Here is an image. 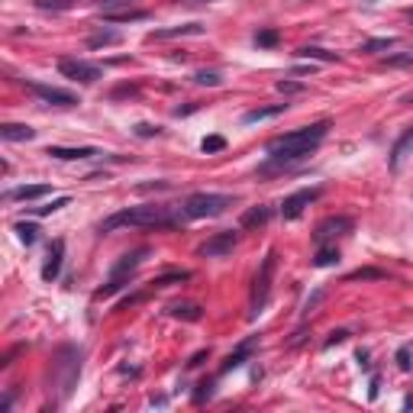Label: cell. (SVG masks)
Here are the masks:
<instances>
[{"label": "cell", "mask_w": 413, "mask_h": 413, "mask_svg": "<svg viewBox=\"0 0 413 413\" xmlns=\"http://www.w3.org/2000/svg\"><path fill=\"white\" fill-rule=\"evenodd\" d=\"M326 133H329V123L326 119H320V123H310V126H300L294 129V133H285V136H278L268 142V165H262L258 171L262 175H268V171H275V168H287L291 162H300L304 155H310L320 142L326 139Z\"/></svg>", "instance_id": "cell-1"}, {"label": "cell", "mask_w": 413, "mask_h": 413, "mask_svg": "<svg viewBox=\"0 0 413 413\" xmlns=\"http://www.w3.org/2000/svg\"><path fill=\"white\" fill-rule=\"evenodd\" d=\"M184 223L181 220V210L175 206H165V204H142V206H126L113 217H107L100 223V233H117V229H126V227H136V229H168V227H177Z\"/></svg>", "instance_id": "cell-2"}, {"label": "cell", "mask_w": 413, "mask_h": 413, "mask_svg": "<svg viewBox=\"0 0 413 413\" xmlns=\"http://www.w3.org/2000/svg\"><path fill=\"white\" fill-rule=\"evenodd\" d=\"M229 206H233V197L229 194H210V191H200V194L187 197L177 210H181V220H213V217H223Z\"/></svg>", "instance_id": "cell-3"}, {"label": "cell", "mask_w": 413, "mask_h": 413, "mask_svg": "<svg viewBox=\"0 0 413 413\" xmlns=\"http://www.w3.org/2000/svg\"><path fill=\"white\" fill-rule=\"evenodd\" d=\"M78 378H81V349L78 345H61L55 362H52V384L59 387L61 397H68L75 391Z\"/></svg>", "instance_id": "cell-4"}, {"label": "cell", "mask_w": 413, "mask_h": 413, "mask_svg": "<svg viewBox=\"0 0 413 413\" xmlns=\"http://www.w3.org/2000/svg\"><path fill=\"white\" fill-rule=\"evenodd\" d=\"M148 256V249H133V252H126V256L119 258L117 265L110 268V278H107V285L97 287V300H104V297H113L117 291H123V287L129 285V278L136 275V268L142 265V258Z\"/></svg>", "instance_id": "cell-5"}, {"label": "cell", "mask_w": 413, "mask_h": 413, "mask_svg": "<svg viewBox=\"0 0 413 413\" xmlns=\"http://www.w3.org/2000/svg\"><path fill=\"white\" fill-rule=\"evenodd\" d=\"M275 268H278V252H268L262 268H258L256 281H252V294H249V314L256 316L265 310L268 297H271V281H275Z\"/></svg>", "instance_id": "cell-6"}, {"label": "cell", "mask_w": 413, "mask_h": 413, "mask_svg": "<svg viewBox=\"0 0 413 413\" xmlns=\"http://www.w3.org/2000/svg\"><path fill=\"white\" fill-rule=\"evenodd\" d=\"M59 71H61V78L78 81V84H94V81L104 78V68L94 65V61H84V59H61Z\"/></svg>", "instance_id": "cell-7"}, {"label": "cell", "mask_w": 413, "mask_h": 413, "mask_svg": "<svg viewBox=\"0 0 413 413\" xmlns=\"http://www.w3.org/2000/svg\"><path fill=\"white\" fill-rule=\"evenodd\" d=\"M239 242V233L236 229H223V233H213V236L206 239L204 246L197 249V256L200 258H220V256H229Z\"/></svg>", "instance_id": "cell-8"}, {"label": "cell", "mask_w": 413, "mask_h": 413, "mask_svg": "<svg viewBox=\"0 0 413 413\" xmlns=\"http://www.w3.org/2000/svg\"><path fill=\"white\" fill-rule=\"evenodd\" d=\"M352 217H326L320 227H316L314 233V242L316 246H326V242H336L339 236H345V233H352Z\"/></svg>", "instance_id": "cell-9"}, {"label": "cell", "mask_w": 413, "mask_h": 413, "mask_svg": "<svg viewBox=\"0 0 413 413\" xmlns=\"http://www.w3.org/2000/svg\"><path fill=\"white\" fill-rule=\"evenodd\" d=\"M320 194H323V187H304V191H294L291 197H285V204H281V217H285V220H297Z\"/></svg>", "instance_id": "cell-10"}, {"label": "cell", "mask_w": 413, "mask_h": 413, "mask_svg": "<svg viewBox=\"0 0 413 413\" xmlns=\"http://www.w3.org/2000/svg\"><path fill=\"white\" fill-rule=\"evenodd\" d=\"M26 88H30L42 104H52V107H75V104H78V97H75L71 90L52 88V84H36V81H32V84H26Z\"/></svg>", "instance_id": "cell-11"}, {"label": "cell", "mask_w": 413, "mask_h": 413, "mask_svg": "<svg viewBox=\"0 0 413 413\" xmlns=\"http://www.w3.org/2000/svg\"><path fill=\"white\" fill-rule=\"evenodd\" d=\"M61 258H65V242L61 239H55L49 246V256H46V265H42V278L46 281H55L61 271Z\"/></svg>", "instance_id": "cell-12"}, {"label": "cell", "mask_w": 413, "mask_h": 413, "mask_svg": "<svg viewBox=\"0 0 413 413\" xmlns=\"http://www.w3.org/2000/svg\"><path fill=\"white\" fill-rule=\"evenodd\" d=\"M407 155H413V126L403 133L397 142H394V148H391V158H387V165H391V171H397V168L403 165V158Z\"/></svg>", "instance_id": "cell-13"}, {"label": "cell", "mask_w": 413, "mask_h": 413, "mask_svg": "<svg viewBox=\"0 0 413 413\" xmlns=\"http://www.w3.org/2000/svg\"><path fill=\"white\" fill-rule=\"evenodd\" d=\"M204 26L200 23H184V26H171V30H155L148 32L146 42H162V39H175V36H200Z\"/></svg>", "instance_id": "cell-14"}, {"label": "cell", "mask_w": 413, "mask_h": 413, "mask_svg": "<svg viewBox=\"0 0 413 413\" xmlns=\"http://www.w3.org/2000/svg\"><path fill=\"white\" fill-rule=\"evenodd\" d=\"M46 155L52 158H61V162H75V158H97L100 152L90 146H78V148H65V146H49L46 148Z\"/></svg>", "instance_id": "cell-15"}, {"label": "cell", "mask_w": 413, "mask_h": 413, "mask_svg": "<svg viewBox=\"0 0 413 413\" xmlns=\"http://www.w3.org/2000/svg\"><path fill=\"white\" fill-rule=\"evenodd\" d=\"M52 187L49 184H23V187H13V191H7L3 194V200H39V197H46Z\"/></svg>", "instance_id": "cell-16"}, {"label": "cell", "mask_w": 413, "mask_h": 413, "mask_svg": "<svg viewBox=\"0 0 413 413\" xmlns=\"http://www.w3.org/2000/svg\"><path fill=\"white\" fill-rule=\"evenodd\" d=\"M32 136H36V129L26 123H3L0 126V139H7V142H30Z\"/></svg>", "instance_id": "cell-17"}, {"label": "cell", "mask_w": 413, "mask_h": 413, "mask_svg": "<svg viewBox=\"0 0 413 413\" xmlns=\"http://www.w3.org/2000/svg\"><path fill=\"white\" fill-rule=\"evenodd\" d=\"M256 343H258V336H252V339H246V343L239 345L236 352L229 355L227 362H223V368H220V374H227V372H233V368H239V365L246 362L249 355H252V349H256Z\"/></svg>", "instance_id": "cell-18"}, {"label": "cell", "mask_w": 413, "mask_h": 413, "mask_svg": "<svg viewBox=\"0 0 413 413\" xmlns=\"http://www.w3.org/2000/svg\"><path fill=\"white\" fill-rule=\"evenodd\" d=\"M168 314L175 316V320H187V323H197V320L204 316V307H200V304H171V307H168Z\"/></svg>", "instance_id": "cell-19"}, {"label": "cell", "mask_w": 413, "mask_h": 413, "mask_svg": "<svg viewBox=\"0 0 413 413\" xmlns=\"http://www.w3.org/2000/svg\"><path fill=\"white\" fill-rule=\"evenodd\" d=\"M271 220V206H252L242 213V229H256V227H265Z\"/></svg>", "instance_id": "cell-20"}, {"label": "cell", "mask_w": 413, "mask_h": 413, "mask_svg": "<svg viewBox=\"0 0 413 413\" xmlns=\"http://www.w3.org/2000/svg\"><path fill=\"white\" fill-rule=\"evenodd\" d=\"M285 110H287V104H271V107H256V110H249L246 117H242V123H262V119L281 117Z\"/></svg>", "instance_id": "cell-21"}, {"label": "cell", "mask_w": 413, "mask_h": 413, "mask_svg": "<svg viewBox=\"0 0 413 413\" xmlns=\"http://www.w3.org/2000/svg\"><path fill=\"white\" fill-rule=\"evenodd\" d=\"M339 262V249L336 242H326V246H316V256H314V265L316 268H329Z\"/></svg>", "instance_id": "cell-22"}, {"label": "cell", "mask_w": 413, "mask_h": 413, "mask_svg": "<svg viewBox=\"0 0 413 413\" xmlns=\"http://www.w3.org/2000/svg\"><path fill=\"white\" fill-rule=\"evenodd\" d=\"M119 32H113V30H100V32H94V36H88V49H104V46H119Z\"/></svg>", "instance_id": "cell-23"}, {"label": "cell", "mask_w": 413, "mask_h": 413, "mask_svg": "<svg viewBox=\"0 0 413 413\" xmlns=\"http://www.w3.org/2000/svg\"><path fill=\"white\" fill-rule=\"evenodd\" d=\"M104 17V23H136V20H146L148 13L146 10H117V13H100Z\"/></svg>", "instance_id": "cell-24"}, {"label": "cell", "mask_w": 413, "mask_h": 413, "mask_svg": "<svg viewBox=\"0 0 413 413\" xmlns=\"http://www.w3.org/2000/svg\"><path fill=\"white\" fill-rule=\"evenodd\" d=\"M78 0H32V7L36 10H52V13H65V10H71Z\"/></svg>", "instance_id": "cell-25"}, {"label": "cell", "mask_w": 413, "mask_h": 413, "mask_svg": "<svg viewBox=\"0 0 413 413\" xmlns=\"http://www.w3.org/2000/svg\"><path fill=\"white\" fill-rule=\"evenodd\" d=\"M139 0H97L100 13H117V10H133Z\"/></svg>", "instance_id": "cell-26"}, {"label": "cell", "mask_w": 413, "mask_h": 413, "mask_svg": "<svg viewBox=\"0 0 413 413\" xmlns=\"http://www.w3.org/2000/svg\"><path fill=\"white\" fill-rule=\"evenodd\" d=\"M297 55H300V59H314V61H336L333 52L316 49V46H304V49H297Z\"/></svg>", "instance_id": "cell-27"}, {"label": "cell", "mask_w": 413, "mask_h": 413, "mask_svg": "<svg viewBox=\"0 0 413 413\" xmlns=\"http://www.w3.org/2000/svg\"><path fill=\"white\" fill-rule=\"evenodd\" d=\"M17 233H20V239L26 242V246H32L36 239H39V233L42 229L36 227V223H17Z\"/></svg>", "instance_id": "cell-28"}, {"label": "cell", "mask_w": 413, "mask_h": 413, "mask_svg": "<svg viewBox=\"0 0 413 413\" xmlns=\"http://www.w3.org/2000/svg\"><path fill=\"white\" fill-rule=\"evenodd\" d=\"M194 81L204 84V88H220V84H223V75H220V71H197Z\"/></svg>", "instance_id": "cell-29"}, {"label": "cell", "mask_w": 413, "mask_h": 413, "mask_svg": "<svg viewBox=\"0 0 413 413\" xmlns=\"http://www.w3.org/2000/svg\"><path fill=\"white\" fill-rule=\"evenodd\" d=\"M278 39H281L278 30H258L256 32V46H258V49H271V46H278Z\"/></svg>", "instance_id": "cell-30"}, {"label": "cell", "mask_w": 413, "mask_h": 413, "mask_svg": "<svg viewBox=\"0 0 413 413\" xmlns=\"http://www.w3.org/2000/svg\"><path fill=\"white\" fill-rule=\"evenodd\" d=\"M381 278H384V271H378V268H358L345 281H381Z\"/></svg>", "instance_id": "cell-31"}, {"label": "cell", "mask_w": 413, "mask_h": 413, "mask_svg": "<svg viewBox=\"0 0 413 413\" xmlns=\"http://www.w3.org/2000/svg\"><path fill=\"white\" fill-rule=\"evenodd\" d=\"M394 36H384V39H368V42H362V49L358 52H384V49H391L394 46Z\"/></svg>", "instance_id": "cell-32"}, {"label": "cell", "mask_w": 413, "mask_h": 413, "mask_svg": "<svg viewBox=\"0 0 413 413\" xmlns=\"http://www.w3.org/2000/svg\"><path fill=\"white\" fill-rule=\"evenodd\" d=\"M200 148H204L206 155H210V152H223V148H227V139L223 136H206L204 142H200Z\"/></svg>", "instance_id": "cell-33"}, {"label": "cell", "mask_w": 413, "mask_h": 413, "mask_svg": "<svg viewBox=\"0 0 413 413\" xmlns=\"http://www.w3.org/2000/svg\"><path fill=\"white\" fill-rule=\"evenodd\" d=\"M387 68H401V65H410L413 68V52H403V55H391V59H384Z\"/></svg>", "instance_id": "cell-34"}, {"label": "cell", "mask_w": 413, "mask_h": 413, "mask_svg": "<svg viewBox=\"0 0 413 413\" xmlns=\"http://www.w3.org/2000/svg\"><path fill=\"white\" fill-rule=\"evenodd\" d=\"M61 206H68V197H59V200H52L49 206H36V213L46 217V213H55V210H61Z\"/></svg>", "instance_id": "cell-35"}, {"label": "cell", "mask_w": 413, "mask_h": 413, "mask_svg": "<svg viewBox=\"0 0 413 413\" xmlns=\"http://www.w3.org/2000/svg\"><path fill=\"white\" fill-rule=\"evenodd\" d=\"M278 90H281V94H300L304 84H300V81H278Z\"/></svg>", "instance_id": "cell-36"}, {"label": "cell", "mask_w": 413, "mask_h": 413, "mask_svg": "<svg viewBox=\"0 0 413 413\" xmlns=\"http://www.w3.org/2000/svg\"><path fill=\"white\" fill-rule=\"evenodd\" d=\"M158 133H162V129H158V126H152V123H139V126H136V136H142V139H148V136H158Z\"/></svg>", "instance_id": "cell-37"}, {"label": "cell", "mask_w": 413, "mask_h": 413, "mask_svg": "<svg viewBox=\"0 0 413 413\" xmlns=\"http://www.w3.org/2000/svg\"><path fill=\"white\" fill-rule=\"evenodd\" d=\"M345 339H349V329H336V333L326 339V349H329V345H336V343H345Z\"/></svg>", "instance_id": "cell-38"}, {"label": "cell", "mask_w": 413, "mask_h": 413, "mask_svg": "<svg viewBox=\"0 0 413 413\" xmlns=\"http://www.w3.org/2000/svg\"><path fill=\"white\" fill-rule=\"evenodd\" d=\"M206 355H210V349H200V352H197V355H191V362H187V368H197V365L204 362Z\"/></svg>", "instance_id": "cell-39"}, {"label": "cell", "mask_w": 413, "mask_h": 413, "mask_svg": "<svg viewBox=\"0 0 413 413\" xmlns=\"http://www.w3.org/2000/svg\"><path fill=\"white\" fill-rule=\"evenodd\" d=\"M397 362H401V368H403V372L410 368V362H407V349H401V355H397Z\"/></svg>", "instance_id": "cell-40"}, {"label": "cell", "mask_w": 413, "mask_h": 413, "mask_svg": "<svg viewBox=\"0 0 413 413\" xmlns=\"http://www.w3.org/2000/svg\"><path fill=\"white\" fill-rule=\"evenodd\" d=\"M403 17H407V20L413 23V7H410V10H403Z\"/></svg>", "instance_id": "cell-41"}, {"label": "cell", "mask_w": 413, "mask_h": 413, "mask_svg": "<svg viewBox=\"0 0 413 413\" xmlns=\"http://www.w3.org/2000/svg\"><path fill=\"white\" fill-rule=\"evenodd\" d=\"M403 104H413V94H407V97H403Z\"/></svg>", "instance_id": "cell-42"}, {"label": "cell", "mask_w": 413, "mask_h": 413, "mask_svg": "<svg viewBox=\"0 0 413 413\" xmlns=\"http://www.w3.org/2000/svg\"><path fill=\"white\" fill-rule=\"evenodd\" d=\"M368 3H378V0H368Z\"/></svg>", "instance_id": "cell-43"}]
</instances>
